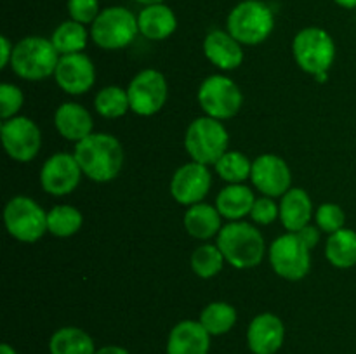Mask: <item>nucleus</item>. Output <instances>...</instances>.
Returning a JSON list of instances; mask_svg holds the SVG:
<instances>
[{
    "label": "nucleus",
    "mask_w": 356,
    "mask_h": 354,
    "mask_svg": "<svg viewBox=\"0 0 356 354\" xmlns=\"http://www.w3.org/2000/svg\"><path fill=\"white\" fill-rule=\"evenodd\" d=\"M73 156L82 172L96 183H108L120 174L124 167V148L110 134H90L76 142Z\"/></svg>",
    "instance_id": "f257e3e1"
},
{
    "label": "nucleus",
    "mask_w": 356,
    "mask_h": 354,
    "mask_svg": "<svg viewBox=\"0 0 356 354\" xmlns=\"http://www.w3.org/2000/svg\"><path fill=\"white\" fill-rule=\"evenodd\" d=\"M218 246L225 259L236 269L259 266L264 257V238L249 222L232 221L222 226L218 235Z\"/></svg>",
    "instance_id": "f03ea898"
},
{
    "label": "nucleus",
    "mask_w": 356,
    "mask_h": 354,
    "mask_svg": "<svg viewBox=\"0 0 356 354\" xmlns=\"http://www.w3.org/2000/svg\"><path fill=\"white\" fill-rule=\"evenodd\" d=\"M59 52L54 44L42 37H26L14 45L10 68L24 80H42L54 75Z\"/></svg>",
    "instance_id": "7ed1b4c3"
},
{
    "label": "nucleus",
    "mask_w": 356,
    "mask_h": 354,
    "mask_svg": "<svg viewBox=\"0 0 356 354\" xmlns=\"http://www.w3.org/2000/svg\"><path fill=\"white\" fill-rule=\"evenodd\" d=\"M229 135L221 120L211 117L197 118L188 127L184 146L193 162L202 165H216L228 149Z\"/></svg>",
    "instance_id": "20e7f679"
},
{
    "label": "nucleus",
    "mask_w": 356,
    "mask_h": 354,
    "mask_svg": "<svg viewBox=\"0 0 356 354\" xmlns=\"http://www.w3.org/2000/svg\"><path fill=\"white\" fill-rule=\"evenodd\" d=\"M275 26V16L261 0H243L228 16V31L245 45H257L266 40Z\"/></svg>",
    "instance_id": "39448f33"
},
{
    "label": "nucleus",
    "mask_w": 356,
    "mask_h": 354,
    "mask_svg": "<svg viewBox=\"0 0 356 354\" xmlns=\"http://www.w3.org/2000/svg\"><path fill=\"white\" fill-rule=\"evenodd\" d=\"M292 52L302 71L320 76L329 71L336 59V44L322 28H305L296 35Z\"/></svg>",
    "instance_id": "423d86ee"
},
{
    "label": "nucleus",
    "mask_w": 356,
    "mask_h": 354,
    "mask_svg": "<svg viewBox=\"0 0 356 354\" xmlns=\"http://www.w3.org/2000/svg\"><path fill=\"white\" fill-rule=\"evenodd\" d=\"M139 31L138 17L125 7H108L101 10L92 23L90 37L101 49L115 51L124 49L136 38Z\"/></svg>",
    "instance_id": "0eeeda50"
},
{
    "label": "nucleus",
    "mask_w": 356,
    "mask_h": 354,
    "mask_svg": "<svg viewBox=\"0 0 356 354\" xmlns=\"http://www.w3.org/2000/svg\"><path fill=\"white\" fill-rule=\"evenodd\" d=\"M3 222L13 238L35 243L47 231V214L28 196H14L3 210Z\"/></svg>",
    "instance_id": "6e6552de"
},
{
    "label": "nucleus",
    "mask_w": 356,
    "mask_h": 354,
    "mask_svg": "<svg viewBox=\"0 0 356 354\" xmlns=\"http://www.w3.org/2000/svg\"><path fill=\"white\" fill-rule=\"evenodd\" d=\"M198 103L205 115L216 120H228L240 111L243 96L238 85L228 76L211 75L198 89Z\"/></svg>",
    "instance_id": "1a4fd4ad"
},
{
    "label": "nucleus",
    "mask_w": 356,
    "mask_h": 354,
    "mask_svg": "<svg viewBox=\"0 0 356 354\" xmlns=\"http://www.w3.org/2000/svg\"><path fill=\"white\" fill-rule=\"evenodd\" d=\"M270 262L278 276L289 281H299L309 273L312 255L298 233H287L271 243Z\"/></svg>",
    "instance_id": "9d476101"
},
{
    "label": "nucleus",
    "mask_w": 356,
    "mask_h": 354,
    "mask_svg": "<svg viewBox=\"0 0 356 354\" xmlns=\"http://www.w3.org/2000/svg\"><path fill=\"white\" fill-rule=\"evenodd\" d=\"M129 103L131 110L141 117H152L159 113L167 103L169 87L165 76L156 69H143L129 83Z\"/></svg>",
    "instance_id": "9b49d317"
},
{
    "label": "nucleus",
    "mask_w": 356,
    "mask_h": 354,
    "mask_svg": "<svg viewBox=\"0 0 356 354\" xmlns=\"http://www.w3.org/2000/svg\"><path fill=\"white\" fill-rule=\"evenodd\" d=\"M2 144L13 160L23 163L30 162L40 151V128L26 117L9 118L2 124Z\"/></svg>",
    "instance_id": "f8f14e48"
},
{
    "label": "nucleus",
    "mask_w": 356,
    "mask_h": 354,
    "mask_svg": "<svg viewBox=\"0 0 356 354\" xmlns=\"http://www.w3.org/2000/svg\"><path fill=\"white\" fill-rule=\"evenodd\" d=\"M82 174L75 156L68 153H56L42 167L40 184L44 191L52 196H65L79 186Z\"/></svg>",
    "instance_id": "ddd939ff"
},
{
    "label": "nucleus",
    "mask_w": 356,
    "mask_h": 354,
    "mask_svg": "<svg viewBox=\"0 0 356 354\" xmlns=\"http://www.w3.org/2000/svg\"><path fill=\"white\" fill-rule=\"evenodd\" d=\"M252 184L264 196H284L292 184V172L284 158L277 155H261L252 162Z\"/></svg>",
    "instance_id": "4468645a"
},
{
    "label": "nucleus",
    "mask_w": 356,
    "mask_h": 354,
    "mask_svg": "<svg viewBox=\"0 0 356 354\" xmlns=\"http://www.w3.org/2000/svg\"><path fill=\"white\" fill-rule=\"evenodd\" d=\"M212 176L207 165L191 162L176 170L170 180V194L181 205L200 203L211 189Z\"/></svg>",
    "instance_id": "2eb2a0df"
},
{
    "label": "nucleus",
    "mask_w": 356,
    "mask_h": 354,
    "mask_svg": "<svg viewBox=\"0 0 356 354\" xmlns=\"http://www.w3.org/2000/svg\"><path fill=\"white\" fill-rule=\"evenodd\" d=\"M56 82L65 92L79 96V94L87 92L94 85L96 80V69H94L92 61L86 54H68L59 58L58 66H56Z\"/></svg>",
    "instance_id": "dca6fc26"
},
{
    "label": "nucleus",
    "mask_w": 356,
    "mask_h": 354,
    "mask_svg": "<svg viewBox=\"0 0 356 354\" xmlns=\"http://www.w3.org/2000/svg\"><path fill=\"white\" fill-rule=\"evenodd\" d=\"M284 339V321L273 312L257 314L247 330V344L254 354H277Z\"/></svg>",
    "instance_id": "f3484780"
},
{
    "label": "nucleus",
    "mask_w": 356,
    "mask_h": 354,
    "mask_svg": "<svg viewBox=\"0 0 356 354\" xmlns=\"http://www.w3.org/2000/svg\"><path fill=\"white\" fill-rule=\"evenodd\" d=\"M211 333L200 321L184 319L170 330L167 354H209Z\"/></svg>",
    "instance_id": "a211bd4d"
},
{
    "label": "nucleus",
    "mask_w": 356,
    "mask_h": 354,
    "mask_svg": "<svg viewBox=\"0 0 356 354\" xmlns=\"http://www.w3.org/2000/svg\"><path fill=\"white\" fill-rule=\"evenodd\" d=\"M204 54L212 65L225 71L236 69L243 62L242 44L229 31H211L204 40Z\"/></svg>",
    "instance_id": "6ab92c4d"
},
{
    "label": "nucleus",
    "mask_w": 356,
    "mask_h": 354,
    "mask_svg": "<svg viewBox=\"0 0 356 354\" xmlns=\"http://www.w3.org/2000/svg\"><path fill=\"white\" fill-rule=\"evenodd\" d=\"M54 125L59 134L68 141L80 142L92 134V117L76 103H63L56 110Z\"/></svg>",
    "instance_id": "aec40b11"
},
{
    "label": "nucleus",
    "mask_w": 356,
    "mask_h": 354,
    "mask_svg": "<svg viewBox=\"0 0 356 354\" xmlns=\"http://www.w3.org/2000/svg\"><path fill=\"white\" fill-rule=\"evenodd\" d=\"M312 214V198H309L308 193H306L305 189H301V187H291V189L282 196L280 221L287 231H301L305 226H308Z\"/></svg>",
    "instance_id": "412c9836"
},
{
    "label": "nucleus",
    "mask_w": 356,
    "mask_h": 354,
    "mask_svg": "<svg viewBox=\"0 0 356 354\" xmlns=\"http://www.w3.org/2000/svg\"><path fill=\"white\" fill-rule=\"evenodd\" d=\"M139 33L149 40H165L176 31L177 19L172 9L163 3L148 6L138 16Z\"/></svg>",
    "instance_id": "4be33fe9"
},
{
    "label": "nucleus",
    "mask_w": 356,
    "mask_h": 354,
    "mask_svg": "<svg viewBox=\"0 0 356 354\" xmlns=\"http://www.w3.org/2000/svg\"><path fill=\"white\" fill-rule=\"evenodd\" d=\"M256 198L249 186L243 184H229L216 198V208L219 214L229 221H238L252 212Z\"/></svg>",
    "instance_id": "5701e85b"
},
{
    "label": "nucleus",
    "mask_w": 356,
    "mask_h": 354,
    "mask_svg": "<svg viewBox=\"0 0 356 354\" xmlns=\"http://www.w3.org/2000/svg\"><path fill=\"white\" fill-rule=\"evenodd\" d=\"M221 217L216 207L207 203H195L184 214V228L188 235L198 239H209L221 231Z\"/></svg>",
    "instance_id": "b1692460"
},
{
    "label": "nucleus",
    "mask_w": 356,
    "mask_h": 354,
    "mask_svg": "<svg viewBox=\"0 0 356 354\" xmlns=\"http://www.w3.org/2000/svg\"><path fill=\"white\" fill-rule=\"evenodd\" d=\"M51 354H96L94 340L83 330L76 326H65L52 333L49 340Z\"/></svg>",
    "instance_id": "393cba45"
},
{
    "label": "nucleus",
    "mask_w": 356,
    "mask_h": 354,
    "mask_svg": "<svg viewBox=\"0 0 356 354\" xmlns=\"http://www.w3.org/2000/svg\"><path fill=\"white\" fill-rule=\"evenodd\" d=\"M325 255L327 260L339 269L356 266V233L353 229L343 228L332 233L327 239Z\"/></svg>",
    "instance_id": "a878e982"
},
{
    "label": "nucleus",
    "mask_w": 356,
    "mask_h": 354,
    "mask_svg": "<svg viewBox=\"0 0 356 354\" xmlns=\"http://www.w3.org/2000/svg\"><path fill=\"white\" fill-rule=\"evenodd\" d=\"M51 42L59 54H79L87 45V30L82 23H76L73 19L65 21L56 28Z\"/></svg>",
    "instance_id": "bb28decb"
},
{
    "label": "nucleus",
    "mask_w": 356,
    "mask_h": 354,
    "mask_svg": "<svg viewBox=\"0 0 356 354\" xmlns=\"http://www.w3.org/2000/svg\"><path fill=\"white\" fill-rule=\"evenodd\" d=\"M200 323L211 335L228 333L236 323V309L228 302H212L202 311Z\"/></svg>",
    "instance_id": "cd10ccee"
},
{
    "label": "nucleus",
    "mask_w": 356,
    "mask_h": 354,
    "mask_svg": "<svg viewBox=\"0 0 356 354\" xmlns=\"http://www.w3.org/2000/svg\"><path fill=\"white\" fill-rule=\"evenodd\" d=\"M83 217L79 208L70 205H58L47 214V231L58 238H68L80 231Z\"/></svg>",
    "instance_id": "c85d7f7f"
},
{
    "label": "nucleus",
    "mask_w": 356,
    "mask_h": 354,
    "mask_svg": "<svg viewBox=\"0 0 356 354\" xmlns=\"http://www.w3.org/2000/svg\"><path fill=\"white\" fill-rule=\"evenodd\" d=\"M94 108L97 113L104 118H120L131 110V103H129L127 90L120 89L117 85L104 87L97 92L96 99H94Z\"/></svg>",
    "instance_id": "c756f323"
},
{
    "label": "nucleus",
    "mask_w": 356,
    "mask_h": 354,
    "mask_svg": "<svg viewBox=\"0 0 356 354\" xmlns=\"http://www.w3.org/2000/svg\"><path fill=\"white\" fill-rule=\"evenodd\" d=\"M216 170L229 184H242L252 174V163L243 153L226 151L216 163Z\"/></svg>",
    "instance_id": "7c9ffc66"
},
{
    "label": "nucleus",
    "mask_w": 356,
    "mask_h": 354,
    "mask_svg": "<svg viewBox=\"0 0 356 354\" xmlns=\"http://www.w3.org/2000/svg\"><path fill=\"white\" fill-rule=\"evenodd\" d=\"M225 255L218 245H200L191 255V269L204 280L214 278L222 269Z\"/></svg>",
    "instance_id": "2f4dec72"
},
{
    "label": "nucleus",
    "mask_w": 356,
    "mask_h": 354,
    "mask_svg": "<svg viewBox=\"0 0 356 354\" xmlns=\"http://www.w3.org/2000/svg\"><path fill=\"white\" fill-rule=\"evenodd\" d=\"M346 222V214L343 208L336 203H323L322 207L316 210V224L322 231L325 233H336L344 228Z\"/></svg>",
    "instance_id": "473e14b6"
},
{
    "label": "nucleus",
    "mask_w": 356,
    "mask_h": 354,
    "mask_svg": "<svg viewBox=\"0 0 356 354\" xmlns=\"http://www.w3.org/2000/svg\"><path fill=\"white\" fill-rule=\"evenodd\" d=\"M23 103L24 97L19 87L13 85V83H2L0 85V117H2L3 121L16 117Z\"/></svg>",
    "instance_id": "72a5a7b5"
},
{
    "label": "nucleus",
    "mask_w": 356,
    "mask_h": 354,
    "mask_svg": "<svg viewBox=\"0 0 356 354\" xmlns=\"http://www.w3.org/2000/svg\"><path fill=\"white\" fill-rule=\"evenodd\" d=\"M68 12L76 23H94L99 16V0H68Z\"/></svg>",
    "instance_id": "f704fd0d"
},
{
    "label": "nucleus",
    "mask_w": 356,
    "mask_h": 354,
    "mask_svg": "<svg viewBox=\"0 0 356 354\" xmlns=\"http://www.w3.org/2000/svg\"><path fill=\"white\" fill-rule=\"evenodd\" d=\"M278 214H280L278 205L275 203L270 196H264V198H259V200H256V203H254L252 207V212H250V217H252V221L257 222V224L268 226L271 224V222L277 221Z\"/></svg>",
    "instance_id": "c9c22d12"
},
{
    "label": "nucleus",
    "mask_w": 356,
    "mask_h": 354,
    "mask_svg": "<svg viewBox=\"0 0 356 354\" xmlns=\"http://www.w3.org/2000/svg\"><path fill=\"white\" fill-rule=\"evenodd\" d=\"M298 235L299 238L306 243V246H308L309 250L315 248L316 243L320 242V229L315 228V226H305L301 231H298Z\"/></svg>",
    "instance_id": "e433bc0d"
},
{
    "label": "nucleus",
    "mask_w": 356,
    "mask_h": 354,
    "mask_svg": "<svg viewBox=\"0 0 356 354\" xmlns=\"http://www.w3.org/2000/svg\"><path fill=\"white\" fill-rule=\"evenodd\" d=\"M0 45H2V52H0V68H6V66L10 65V61H13L14 47L10 45L7 37H0Z\"/></svg>",
    "instance_id": "4c0bfd02"
},
{
    "label": "nucleus",
    "mask_w": 356,
    "mask_h": 354,
    "mask_svg": "<svg viewBox=\"0 0 356 354\" xmlns=\"http://www.w3.org/2000/svg\"><path fill=\"white\" fill-rule=\"evenodd\" d=\"M96 354H129V351L120 346H104L97 349Z\"/></svg>",
    "instance_id": "58836bf2"
},
{
    "label": "nucleus",
    "mask_w": 356,
    "mask_h": 354,
    "mask_svg": "<svg viewBox=\"0 0 356 354\" xmlns=\"http://www.w3.org/2000/svg\"><path fill=\"white\" fill-rule=\"evenodd\" d=\"M334 2L344 9H356V0H334Z\"/></svg>",
    "instance_id": "ea45409f"
},
{
    "label": "nucleus",
    "mask_w": 356,
    "mask_h": 354,
    "mask_svg": "<svg viewBox=\"0 0 356 354\" xmlns=\"http://www.w3.org/2000/svg\"><path fill=\"white\" fill-rule=\"evenodd\" d=\"M0 354H17V353L14 351V347L9 346V344H2V346H0Z\"/></svg>",
    "instance_id": "a19ab883"
},
{
    "label": "nucleus",
    "mask_w": 356,
    "mask_h": 354,
    "mask_svg": "<svg viewBox=\"0 0 356 354\" xmlns=\"http://www.w3.org/2000/svg\"><path fill=\"white\" fill-rule=\"evenodd\" d=\"M136 2L143 3V6H156V3H163V0H136Z\"/></svg>",
    "instance_id": "79ce46f5"
}]
</instances>
